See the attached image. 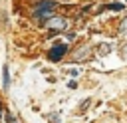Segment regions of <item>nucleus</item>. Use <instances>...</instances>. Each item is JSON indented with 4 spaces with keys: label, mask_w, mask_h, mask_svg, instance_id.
I'll list each match as a JSON object with an SVG mask.
<instances>
[{
    "label": "nucleus",
    "mask_w": 127,
    "mask_h": 123,
    "mask_svg": "<svg viewBox=\"0 0 127 123\" xmlns=\"http://www.w3.org/2000/svg\"><path fill=\"white\" fill-rule=\"evenodd\" d=\"M56 6H58L56 0H42V2H38L36 8L32 10V16H34V18H46V20H48V18L54 14Z\"/></svg>",
    "instance_id": "nucleus-1"
},
{
    "label": "nucleus",
    "mask_w": 127,
    "mask_h": 123,
    "mask_svg": "<svg viewBox=\"0 0 127 123\" xmlns=\"http://www.w3.org/2000/svg\"><path fill=\"white\" fill-rule=\"evenodd\" d=\"M46 28H48V30L64 32V30H67V20L62 18V16H50V18L46 20Z\"/></svg>",
    "instance_id": "nucleus-2"
},
{
    "label": "nucleus",
    "mask_w": 127,
    "mask_h": 123,
    "mask_svg": "<svg viewBox=\"0 0 127 123\" xmlns=\"http://www.w3.org/2000/svg\"><path fill=\"white\" fill-rule=\"evenodd\" d=\"M65 52H67V44H56V46H52V50L48 52V58H50L52 62H60Z\"/></svg>",
    "instance_id": "nucleus-3"
},
{
    "label": "nucleus",
    "mask_w": 127,
    "mask_h": 123,
    "mask_svg": "<svg viewBox=\"0 0 127 123\" xmlns=\"http://www.w3.org/2000/svg\"><path fill=\"white\" fill-rule=\"evenodd\" d=\"M95 52H97L99 56H107V54L111 52V44H109V42H101V44L95 46Z\"/></svg>",
    "instance_id": "nucleus-4"
},
{
    "label": "nucleus",
    "mask_w": 127,
    "mask_h": 123,
    "mask_svg": "<svg viewBox=\"0 0 127 123\" xmlns=\"http://www.w3.org/2000/svg\"><path fill=\"white\" fill-rule=\"evenodd\" d=\"M87 52H89V48H87V46H83L81 50H77V52L71 56V60H73V62H83V60L87 58Z\"/></svg>",
    "instance_id": "nucleus-5"
},
{
    "label": "nucleus",
    "mask_w": 127,
    "mask_h": 123,
    "mask_svg": "<svg viewBox=\"0 0 127 123\" xmlns=\"http://www.w3.org/2000/svg\"><path fill=\"white\" fill-rule=\"evenodd\" d=\"M2 87H4V89L10 87V71H8V65L2 67Z\"/></svg>",
    "instance_id": "nucleus-6"
},
{
    "label": "nucleus",
    "mask_w": 127,
    "mask_h": 123,
    "mask_svg": "<svg viewBox=\"0 0 127 123\" xmlns=\"http://www.w3.org/2000/svg\"><path fill=\"white\" fill-rule=\"evenodd\" d=\"M107 8H109V10H123L125 4H121V2H113V4H109Z\"/></svg>",
    "instance_id": "nucleus-7"
},
{
    "label": "nucleus",
    "mask_w": 127,
    "mask_h": 123,
    "mask_svg": "<svg viewBox=\"0 0 127 123\" xmlns=\"http://www.w3.org/2000/svg\"><path fill=\"white\" fill-rule=\"evenodd\" d=\"M119 32H121V34L127 32V18H123V20L119 22Z\"/></svg>",
    "instance_id": "nucleus-8"
},
{
    "label": "nucleus",
    "mask_w": 127,
    "mask_h": 123,
    "mask_svg": "<svg viewBox=\"0 0 127 123\" xmlns=\"http://www.w3.org/2000/svg\"><path fill=\"white\" fill-rule=\"evenodd\" d=\"M89 103H91V101H89V99H85V101L81 103V107H79V111H85V109L89 107Z\"/></svg>",
    "instance_id": "nucleus-9"
},
{
    "label": "nucleus",
    "mask_w": 127,
    "mask_h": 123,
    "mask_svg": "<svg viewBox=\"0 0 127 123\" xmlns=\"http://www.w3.org/2000/svg\"><path fill=\"white\" fill-rule=\"evenodd\" d=\"M121 58H123V60H127V44L121 48Z\"/></svg>",
    "instance_id": "nucleus-10"
},
{
    "label": "nucleus",
    "mask_w": 127,
    "mask_h": 123,
    "mask_svg": "<svg viewBox=\"0 0 127 123\" xmlns=\"http://www.w3.org/2000/svg\"><path fill=\"white\" fill-rule=\"evenodd\" d=\"M50 119H52V123H58V113H50Z\"/></svg>",
    "instance_id": "nucleus-11"
}]
</instances>
